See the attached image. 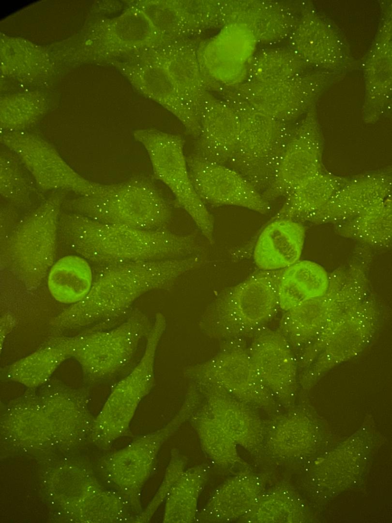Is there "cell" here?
Listing matches in <instances>:
<instances>
[{"mask_svg": "<svg viewBox=\"0 0 392 523\" xmlns=\"http://www.w3.org/2000/svg\"><path fill=\"white\" fill-rule=\"evenodd\" d=\"M135 515L124 498L114 489L102 487L66 519L76 522H131Z\"/></svg>", "mask_w": 392, "mask_h": 523, "instance_id": "45", "label": "cell"}, {"mask_svg": "<svg viewBox=\"0 0 392 523\" xmlns=\"http://www.w3.org/2000/svg\"><path fill=\"white\" fill-rule=\"evenodd\" d=\"M12 400L1 416L2 442L29 454H43L56 448L51 424L35 389Z\"/></svg>", "mask_w": 392, "mask_h": 523, "instance_id": "24", "label": "cell"}, {"mask_svg": "<svg viewBox=\"0 0 392 523\" xmlns=\"http://www.w3.org/2000/svg\"><path fill=\"white\" fill-rule=\"evenodd\" d=\"M268 478V473L243 468L217 487L198 512L195 521H238L254 507Z\"/></svg>", "mask_w": 392, "mask_h": 523, "instance_id": "31", "label": "cell"}, {"mask_svg": "<svg viewBox=\"0 0 392 523\" xmlns=\"http://www.w3.org/2000/svg\"><path fill=\"white\" fill-rule=\"evenodd\" d=\"M239 132L240 122L234 110L208 91L202 106L194 154L206 161L226 165L236 148Z\"/></svg>", "mask_w": 392, "mask_h": 523, "instance_id": "32", "label": "cell"}, {"mask_svg": "<svg viewBox=\"0 0 392 523\" xmlns=\"http://www.w3.org/2000/svg\"><path fill=\"white\" fill-rule=\"evenodd\" d=\"M335 231L368 247L388 248L392 236L391 195L355 217L336 224Z\"/></svg>", "mask_w": 392, "mask_h": 523, "instance_id": "41", "label": "cell"}, {"mask_svg": "<svg viewBox=\"0 0 392 523\" xmlns=\"http://www.w3.org/2000/svg\"><path fill=\"white\" fill-rule=\"evenodd\" d=\"M152 324L146 314L133 310L114 327L104 329L96 325L74 336L71 357L89 379L96 381L110 376L130 363Z\"/></svg>", "mask_w": 392, "mask_h": 523, "instance_id": "14", "label": "cell"}, {"mask_svg": "<svg viewBox=\"0 0 392 523\" xmlns=\"http://www.w3.org/2000/svg\"><path fill=\"white\" fill-rule=\"evenodd\" d=\"M46 277L52 297L69 305L81 301L93 282L89 261L78 254L64 256L55 262Z\"/></svg>", "mask_w": 392, "mask_h": 523, "instance_id": "40", "label": "cell"}, {"mask_svg": "<svg viewBox=\"0 0 392 523\" xmlns=\"http://www.w3.org/2000/svg\"><path fill=\"white\" fill-rule=\"evenodd\" d=\"M0 139L19 158L39 189L69 191L81 196L94 191L97 182L80 175L40 136L23 131L1 133Z\"/></svg>", "mask_w": 392, "mask_h": 523, "instance_id": "17", "label": "cell"}, {"mask_svg": "<svg viewBox=\"0 0 392 523\" xmlns=\"http://www.w3.org/2000/svg\"><path fill=\"white\" fill-rule=\"evenodd\" d=\"M62 207L102 223L144 230L165 229L173 216L157 186L140 176L117 183H97L91 195L65 200Z\"/></svg>", "mask_w": 392, "mask_h": 523, "instance_id": "5", "label": "cell"}, {"mask_svg": "<svg viewBox=\"0 0 392 523\" xmlns=\"http://www.w3.org/2000/svg\"><path fill=\"white\" fill-rule=\"evenodd\" d=\"M209 473V467L204 463L183 471L165 501L163 522L195 521L198 501Z\"/></svg>", "mask_w": 392, "mask_h": 523, "instance_id": "43", "label": "cell"}, {"mask_svg": "<svg viewBox=\"0 0 392 523\" xmlns=\"http://www.w3.org/2000/svg\"><path fill=\"white\" fill-rule=\"evenodd\" d=\"M329 282V275L321 265L299 260L283 269L278 286L280 308L285 312L323 295Z\"/></svg>", "mask_w": 392, "mask_h": 523, "instance_id": "38", "label": "cell"}, {"mask_svg": "<svg viewBox=\"0 0 392 523\" xmlns=\"http://www.w3.org/2000/svg\"><path fill=\"white\" fill-rule=\"evenodd\" d=\"M380 312L373 294L328 324L299 352L308 367L299 374V384L306 392L328 371L356 356L371 342L378 328Z\"/></svg>", "mask_w": 392, "mask_h": 523, "instance_id": "9", "label": "cell"}, {"mask_svg": "<svg viewBox=\"0 0 392 523\" xmlns=\"http://www.w3.org/2000/svg\"><path fill=\"white\" fill-rule=\"evenodd\" d=\"M188 420L180 410L164 426L135 438L100 460L99 466L103 477L124 498L135 515L142 510V489L154 469L161 447Z\"/></svg>", "mask_w": 392, "mask_h": 523, "instance_id": "15", "label": "cell"}, {"mask_svg": "<svg viewBox=\"0 0 392 523\" xmlns=\"http://www.w3.org/2000/svg\"><path fill=\"white\" fill-rule=\"evenodd\" d=\"M349 179L324 170L286 195L281 207L270 220L288 219L304 222L308 216L324 206Z\"/></svg>", "mask_w": 392, "mask_h": 523, "instance_id": "37", "label": "cell"}, {"mask_svg": "<svg viewBox=\"0 0 392 523\" xmlns=\"http://www.w3.org/2000/svg\"><path fill=\"white\" fill-rule=\"evenodd\" d=\"M248 351L262 381L285 409L295 406L299 385V369L295 353L279 330L261 327Z\"/></svg>", "mask_w": 392, "mask_h": 523, "instance_id": "20", "label": "cell"}, {"mask_svg": "<svg viewBox=\"0 0 392 523\" xmlns=\"http://www.w3.org/2000/svg\"><path fill=\"white\" fill-rule=\"evenodd\" d=\"M283 269L261 270L222 293L206 310L199 327L207 336L229 340L257 331L280 308Z\"/></svg>", "mask_w": 392, "mask_h": 523, "instance_id": "6", "label": "cell"}, {"mask_svg": "<svg viewBox=\"0 0 392 523\" xmlns=\"http://www.w3.org/2000/svg\"><path fill=\"white\" fill-rule=\"evenodd\" d=\"M133 135L146 150L155 177L168 188L178 206L189 215L209 243L214 244L213 218L192 182L183 138L153 128L137 129Z\"/></svg>", "mask_w": 392, "mask_h": 523, "instance_id": "12", "label": "cell"}, {"mask_svg": "<svg viewBox=\"0 0 392 523\" xmlns=\"http://www.w3.org/2000/svg\"><path fill=\"white\" fill-rule=\"evenodd\" d=\"M95 47L100 58H127L157 47L172 40L159 33L145 14L129 3L118 16L97 27Z\"/></svg>", "mask_w": 392, "mask_h": 523, "instance_id": "26", "label": "cell"}, {"mask_svg": "<svg viewBox=\"0 0 392 523\" xmlns=\"http://www.w3.org/2000/svg\"><path fill=\"white\" fill-rule=\"evenodd\" d=\"M199 41L193 38L174 40L128 57L150 61L162 67L200 116L204 99L209 91L205 85L198 58Z\"/></svg>", "mask_w": 392, "mask_h": 523, "instance_id": "29", "label": "cell"}, {"mask_svg": "<svg viewBox=\"0 0 392 523\" xmlns=\"http://www.w3.org/2000/svg\"><path fill=\"white\" fill-rule=\"evenodd\" d=\"M194 385L202 396L201 405L237 445L260 456L266 422L254 408L216 387Z\"/></svg>", "mask_w": 392, "mask_h": 523, "instance_id": "28", "label": "cell"}, {"mask_svg": "<svg viewBox=\"0 0 392 523\" xmlns=\"http://www.w3.org/2000/svg\"><path fill=\"white\" fill-rule=\"evenodd\" d=\"M391 181L388 169L349 178L324 206L304 222L336 225L346 221L391 195Z\"/></svg>", "mask_w": 392, "mask_h": 523, "instance_id": "27", "label": "cell"}, {"mask_svg": "<svg viewBox=\"0 0 392 523\" xmlns=\"http://www.w3.org/2000/svg\"><path fill=\"white\" fill-rule=\"evenodd\" d=\"M14 325V320L9 315H4L1 321V346L7 335L10 332Z\"/></svg>", "mask_w": 392, "mask_h": 523, "instance_id": "48", "label": "cell"}, {"mask_svg": "<svg viewBox=\"0 0 392 523\" xmlns=\"http://www.w3.org/2000/svg\"><path fill=\"white\" fill-rule=\"evenodd\" d=\"M288 46L309 66L344 71L352 65L349 49L338 29L310 2L303 3Z\"/></svg>", "mask_w": 392, "mask_h": 523, "instance_id": "19", "label": "cell"}, {"mask_svg": "<svg viewBox=\"0 0 392 523\" xmlns=\"http://www.w3.org/2000/svg\"><path fill=\"white\" fill-rule=\"evenodd\" d=\"M308 67L288 46L266 47L257 51L250 59L247 81L278 82L304 73Z\"/></svg>", "mask_w": 392, "mask_h": 523, "instance_id": "44", "label": "cell"}, {"mask_svg": "<svg viewBox=\"0 0 392 523\" xmlns=\"http://www.w3.org/2000/svg\"><path fill=\"white\" fill-rule=\"evenodd\" d=\"M73 337H55L30 354L9 364L4 373L9 380L36 389L48 382L55 371L71 358Z\"/></svg>", "mask_w": 392, "mask_h": 523, "instance_id": "36", "label": "cell"}, {"mask_svg": "<svg viewBox=\"0 0 392 523\" xmlns=\"http://www.w3.org/2000/svg\"><path fill=\"white\" fill-rule=\"evenodd\" d=\"M58 230L65 244L89 262L106 267L122 263L185 258L202 250L197 233L144 230L61 212Z\"/></svg>", "mask_w": 392, "mask_h": 523, "instance_id": "1", "label": "cell"}, {"mask_svg": "<svg viewBox=\"0 0 392 523\" xmlns=\"http://www.w3.org/2000/svg\"><path fill=\"white\" fill-rule=\"evenodd\" d=\"M306 236L302 223L288 219L270 220L259 234L253 258L261 270L284 269L299 261Z\"/></svg>", "mask_w": 392, "mask_h": 523, "instance_id": "34", "label": "cell"}, {"mask_svg": "<svg viewBox=\"0 0 392 523\" xmlns=\"http://www.w3.org/2000/svg\"><path fill=\"white\" fill-rule=\"evenodd\" d=\"M315 510L287 478L263 491L254 507L238 522H314Z\"/></svg>", "mask_w": 392, "mask_h": 523, "instance_id": "35", "label": "cell"}, {"mask_svg": "<svg viewBox=\"0 0 392 523\" xmlns=\"http://www.w3.org/2000/svg\"><path fill=\"white\" fill-rule=\"evenodd\" d=\"M0 170L1 196L15 206H30L36 189L19 158L9 149L1 152Z\"/></svg>", "mask_w": 392, "mask_h": 523, "instance_id": "46", "label": "cell"}, {"mask_svg": "<svg viewBox=\"0 0 392 523\" xmlns=\"http://www.w3.org/2000/svg\"><path fill=\"white\" fill-rule=\"evenodd\" d=\"M203 263L198 254L107 266L93 280L87 295L67 307L68 318L78 327L121 319L141 296L155 290H170L181 276Z\"/></svg>", "mask_w": 392, "mask_h": 523, "instance_id": "2", "label": "cell"}, {"mask_svg": "<svg viewBox=\"0 0 392 523\" xmlns=\"http://www.w3.org/2000/svg\"><path fill=\"white\" fill-rule=\"evenodd\" d=\"M212 91L232 108L240 122L238 141L226 165L262 194L275 176L295 127L257 109L230 87L216 84Z\"/></svg>", "mask_w": 392, "mask_h": 523, "instance_id": "4", "label": "cell"}, {"mask_svg": "<svg viewBox=\"0 0 392 523\" xmlns=\"http://www.w3.org/2000/svg\"><path fill=\"white\" fill-rule=\"evenodd\" d=\"M65 196L55 192L16 224L2 247L5 265L28 290L39 287L55 262Z\"/></svg>", "mask_w": 392, "mask_h": 523, "instance_id": "7", "label": "cell"}, {"mask_svg": "<svg viewBox=\"0 0 392 523\" xmlns=\"http://www.w3.org/2000/svg\"><path fill=\"white\" fill-rule=\"evenodd\" d=\"M223 26L246 27L258 43L274 44L287 39L300 16L302 4L265 0H218Z\"/></svg>", "mask_w": 392, "mask_h": 523, "instance_id": "23", "label": "cell"}, {"mask_svg": "<svg viewBox=\"0 0 392 523\" xmlns=\"http://www.w3.org/2000/svg\"><path fill=\"white\" fill-rule=\"evenodd\" d=\"M344 72H305L276 82L247 81L231 88L254 107L280 122L289 123L315 104L323 92Z\"/></svg>", "mask_w": 392, "mask_h": 523, "instance_id": "16", "label": "cell"}, {"mask_svg": "<svg viewBox=\"0 0 392 523\" xmlns=\"http://www.w3.org/2000/svg\"><path fill=\"white\" fill-rule=\"evenodd\" d=\"M391 7H384L383 15L375 40L363 65L364 121H377L390 108L391 102Z\"/></svg>", "mask_w": 392, "mask_h": 523, "instance_id": "30", "label": "cell"}, {"mask_svg": "<svg viewBox=\"0 0 392 523\" xmlns=\"http://www.w3.org/2000/svg\"><path fill=\"white\" fill-rule=\"evenodd\" d=\"M139 8L157 31L172 40L192 38L205 32L187 0L130 2Z\"/></svg>", "mask_w": 392, "mask_h": 523, "instance_id": "39", "label": "cell"}, {"mask_svg": "<svg viewBox=\"0 0 392 523\" xmlns=\"http://www.w3.org/2000/svg\"><path fill=\"white\" fill-rule=\"evenodd\" d=\"M189 421L204 453L216 465L223 469L249 467L240 456L236 442L201 403Z\"/></svg>", "mask_w": 392, "mask_h": 523, "instance_id": "42", "label": "cell"}, {"mask_svg": "<svg viewBox=\"0 0 392 523\" xmlns=\"http://www.w3.org/2000/svg\"><path fill=\"white\" fill-rule=\"evenodd\" d=\"M41 480L48 502L66 518L103 487L87 464L73 458L54 462L43 470Z\"/></svg>", "mask_w": 392, "mask_h": 523, "instance_id": "33", "label": "cell"}, {"mask_svg": "<svg viewBox=\"0 0 392 523\" xmlns=\"http://www.w3.org/2000/svg\"><path fill=\"white\" fill-rule=\"evenodd\" d=\"M186 158L194 187L205 203L239 206L262 214L268 211L270 202L235 170L206 161L195 154Z\"/></svg>", "mask_w": 392, "mask_h": 523, "instance_id": "21", "label": "cell"}, {"mask_svg": "<svg viewBox=\"0 0 392 523\" xmlns=\"http://www.w3.org/2000/svg\"><path fill=\"white\" fill-rule=\"evenodd\" d=\"M187 460V458L179 449L175 448L171 450L170 459L158 490L148 505L133 518L131 522H145L151 520L165 502L175 482L186 469Z\"/></svg>", "mask_w": 392, "mask_h": 523, "instance_id": "47", "label": "cell"}, {"mask_svg": "<svg viewBox=\"0 0 392 523\" xmlns=\"http://www.w3.org/2000/svg\"><path fill=\"white\" fill-rule=\"evenodd\" d=\"M37 393L51 424L56 447L73 449L88 439L94 417L88 408L85 391L51 381Z\"/></svg>", "mask_w": 392, "mask_h": 523, "instance_id": "22", "label": "cell"}, {"mask_svg": "<svg viewBox=\"0 0 392 523\" xmlns=\"http://www.w3.org/2000/svg\"><path fill=\"white\" fill-rule=\"evenodd\" d=\"M323 138L315 104L295 127L275 176L262 195L268 202L285 197L304 182L324 170Z\"/></svg>", "mask_w": 392, "mask_h": 523, "instance_id": "18", "label": "cell"}, {"mask_svg": "<svg viewBox=\"0 0 392 523\" xmlns=\"http://www.w3.org/2000/svg\"><path fill=\"white\" fill-rule=\"evenodd\" d=\"M183 374L190 383L216 387L254 408L277 411L276 398L257 372L241 338L227 340L217 353L186 367Z\"/></svg>", "mask_w": 392, "mask_h": 523, "instance_id": "13", "label": "cell"}, {"mask_svg": "<svg viewBox=\"0 0 392 523\" xmlns=\"http://www.w3.org/2000/svg\"><path fill=\"white\" fill-rule=\"evenodd\" d=\"M387 440L373 415L367 414L355 432L297 472L298 489L316 511L322 509L363 484Z\"/></svg>", "mask_w": 392, "mask_h": 523, "instance_id": "3", "label": "cell"}, {"mask_svg": "<svg viewBox=\"0 0 392 523\" xmlns=\"http://www.w3.org/2000/svg\"><path fill=\"white\" fill-rule=\"evenodd\" d=\"M329 275V286L322 296L284 312L279 330L296 353L309 344L330 323L373 293L367 270L348 262Z\"/></svg>", "mask_w": 392, "mask_h": 523, "instance_id": "8", "label": "cell"}, {"mask_svg": "<svg viewBox=\"0 0 392 523\" xmlns=\"http://www.w3.org/2000/svg\"><path fill=\"white\" fill-rule=\"evenodd\" d=\"M166 326L163 315L155 317L140 361L114 386L94 417L88 440L97 447L107 449L117 439L129 434L138 407L154 386L156 352Z\"/></svg>", "mask_w": 392, "mask_h": 523, "instance_id": "10", "label": "cell"}, {"mask_svg": "<svg viewBox=\"0 0 392 523\" xmlns=\"http://www.w3.org/2000/svg\"><path fill=\"white\" fill-rule=\"evenodd\" d=\"M340 440L304 400L266 422L262 454L298 472Z\"/></svg>", "mask_w": 392, "mask_h": 523, "instance_id": "11", "label": "cell"}, {"mask_svg": "<svg viewBox=\"0 0 392 523\" xmlns=\"http://www.w3.org/2000/svg\"><path fill=\"white\" fill-rule=\"evenodd\" d=\"M114 65L138 92L172 113L190 135L198 137L200 130L199 114L162 67L133 57L115 61Z\"/></svg>", "mask_w": 392, "mask_h": 523, "instance_id": "25", "label": "cell"}]
</instances>
